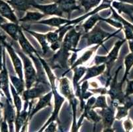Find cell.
<instances>
[{"label": "cell", "instance_id": "cell-1", "mask_svg": "<svg viewBox=\"0 0 133 132\" xmlns=\"http://www.w3.org/2000/svg\"><path fill=\"white\" fill-rule=\"evenodd\" d=\"M20 57L22 58L23 61L24 70H25V87L26 89H31L34 85L38 81V76H37V72L35 69L34 68L32 63L29 58H28L25 53L23 52V51H19V50H17Z\"/></svg>", "mask_w": 133, "mask_h": 132}, {"label": "cell", "instance_id": "cell-2", "mask_svg": "<svg viewBox=\"0 0 133 132\" xmlns=\"http://www.w3.org/2000/svg\"><path fill=\"white\" fill-rule=\"evenodd\" d=\"M121 31V29H119L118 31L113 33V34H110L108 32L104 31L99 26V25H96L94 29H91L90 31L88 32L84 36V38L87 39V45H99L102 44L103 42L105 40L106 38H109L111 36H113L115 34L118 33L119 31Z\"/></svg>", "mask_w": 133, "mask_h": 132}, {"label": "cell", "instance_id": "cell-3", "mask_svg": "<svg viewBox=\"0 0 133 132\" xmlns=\"http://www.w3.org/2000/svg\"><path fill=\"white\" fill-rule=\"evenodd\" d=\"M50 89V87H49L48 83L43 81H37L33 87L31 89H26L23 92L22 96L23 99L26 102H28L29 100H33L37 98H40L43 96L45 93H48V91Z\"/></svg>", "mask_w": 133, "mask_h": 132}, {"label": "cell", "instance_id": "cell-4", "mask_svg": "<svg viewBox=\"0 0 133 132\" xmlns=\"http://www.w3.org/2000/svg\"><path fill=\"white\" fill-rule=\"evenodd\" d=\"M5 36H0V40L2 42V44H3V46L7 48L8 52H9V55H10V58H11L15 72L18 75V77L20 78V79L23 81V65L21 60H20V58H19L17 54H16V52H15V50L13 49V46L5 41Z\"/></svg>", "mask_w": 133, "mask_h": 132}, {"label": "cell", "instance_id": "cell-5", "mask_svg": "<svg viewBox=\"0 0 133 132\" xmlns=\"http://www.w3.org/2000/svg\"><path fill=\"white\" fill-rule=\"evenodd\" d=\"M82 33L78 32L74 29H71L67 32L63 39L62 46L63 50L66 51H75L76 47L79 43Z\"/></svg>", "mask_w": 133, "mask_h": 132}, {"label": "cell", "instance_id": "cell-6", "mask_svg": "<svg viewBox=\"0 0 133 132\" xmlns=\"http://www.w3.org/2000/svg\"><path fill=\"white\" fill-rule=\"evenodd\" d=\"M115 107L111 105L105 108L101 109L99 111L104 128H111L113 126L115 120Z\"/></svg>", "mask_w": 133, "mask_h": 132}, {"label": "cell", "instance_id": "cell-7", "mask_svg": "<svg viewBox=\"0 0 133 132\" xmlns=\"http://www.w3.org/2000/svg\"><path fill=\"white\" fill-rule=\"evenodd\" d=\"M3 70L1 71L0 73V88L2 89L3 93L5 94L6 98H8V100L11 102V99L10 93L9 91V79H8V73L5 65V52L3 49Z\"/></svg>", "mask_w": 133, "mask_h": 132}, {"label": "cell", "instance_id": "cell-8", "mask_svg": "<svg viewBox=\"0 0 133 132\" xmlns=\"http://www.w3.org/2000/svg\"><path fill=\"white\" fill-rule=\"evenodd\" d=\"M126 39H122L121 40H118L115 44V46L112 50L109 53L108 55L105 56V65L107 68V71H108V75L109 74V71L111 70L112 65L115 63V61L117 60L118 55V52L120 50L121 48L123 46V44L126 42Z\"/></svg>", "mask_w": 133, "mask_h": 132}, {"label": "cell", "instance_id": "cell-9", "mask_svg": "<svg viewBox=\"0 0 133 132\" xmlns=\"http://www.w3.org/2000/svg\"><path fill=\"white\" fill-rule=\"evenodd\" d=\"M33 7L39 9L40 11L44 13L45 15H57L60 17H64V12L60 9L59 6L57 3H52L49 5H40V4H35Z\"/></svg>", "mask_w": 133, "mask_h": 132}, {"label": "cell", "instance_id": "cell-10", "mask_svg": "<svg viewBox=\"0 0 133 132\" xmlns=\"http://www.w3.org/2000/svg\"><path fill=\"white\" fill-rule=\"evenodd\" d=\"M52 92L48 93L43 96H41L39 98L38 102L37 103L36 106L33 108L32 110L31 111L29 114V120L32 119V116L35 115L36 113L40 111L41 109L44 108L48 106H51V99L52 96Z\"/></svg>", "mask_w": 133, "mask_h": 132}, {"label": "cell", "instance_id": "cell-11", "mask_svg": "<svg viewBox=\"0 0 133 132\" xmlns=\"http://www.w3.org/2000/svg\"><path fill=\"white\" fill-rule=\"evenodd\" d=\"M8 2L18 12L26 11L35 4H38L33 0H8Z\"/></svg>", "mask_w": 133, "mask_h": 132}, {"label": "cell", "instance_id": "cell-12", "mask_svg": "<svg viewBox=\"0 0 133 132\" xmlns=\"http://www.w3.org/2000/svg\"><path fill=\"white\" fill-rule=\"evenodd\" d=\"M18 41H19V44L21 47L23 52L25 53V54H28L29 55H31L33 54H37L36 50L34 48V47L31 45V44L29 42V40L25 37L21 28L19 30Z\"/></svg>", "mask_w": 133, "mask_h": 132}, {"label": "cell", "instance_id": "cell-13", "mask_svg": "<svg viewBox=\"0 0 133 132\" xmlns=\"http://www.w3.org/2000/svg\"><path fill=\"white\" fill-rule=\"evenodd\" d=\"M0 15H2L3 17L9 19L13 23H19V19L13 13L10 6L3 0H0Z\"/></svg>", "mask_w": 133, "mask_h": 132}, {"label": "cell", "instance_id": "cell-14", "mask_svg": "<svg viewBox=\"0 0 133 132\" xmlns=\"http://www.w3.org/2000/svg\"><path fill=\"white\" fill-rule=\"evenodd\" d=\"M54 3H57L58 5L64 13L68 14L72 11L79 9V7L76 4V0H53Z\"/></svg>", "mask_w": 133, "mask_h": 132}, {"label": "cell", "instance_id": "cell-15", "mask_svg": "<svg viewBox=\"0 0 133 132\" xmlns=\"http://www.w3.org/2000/svg\"><path fill=\"white\" fill-rule=\"evenodd\" d=\"M0 27L2 28L3 31H5L14 40H18L19 30L21 28L19 26L18 24L13 23H5L0 25Z\"/></svg>", "mask_w": 133, "mask_h": 132}, {"label": "cell", "instance_id": "cell-16", "mask_svg": "<svg viewBox=\"0 0 133 132\" xmlns=\"http://www.w3.org/2000/svg\"><path fill=\"white\" fill-rule=\"evenodd\" d=\"M59 89H60V93L66 98H68L70 102L75 98L71 91L68 79L66 77H63L60 80Z\"/></svg>", "mask_w": 133, "mask_h": 132}, {"label": "cell", "instance_id": "cell-17", "mask_svg": "<svg viewBox=\"0 0 133 132\" xmlns=\"http://www.w3.org/2000/svg\"><path fill=\"white\" fill-rule=\"evenodd\" d=\"M105 68V64H101V65H95V66H93L91 67L87 68L85 75L84 77V78L82 79V82L87 81L88 79L92 78V77H97V76L99 75H101V73H103L104 72Z\"/></svg>", "mask_w": 133, "mask_h": 132}, {"label": "cell", "instance_id": "cell-18", "mask_svg": "<svg viewBox=\"0 0 133 132\" xmlns=\"http://www.w3.org/2000/svg\"><path fill=\"white\" fill-rule=\"evenodd\" d=\"M28 32H29L32 36H35L38 41L39 44H41V48H42V50L44 55H46L47 53L48 52V51L50 50V46H48V42L46 39V34H41L38 33V32H35L34 31H29V30H26Z\"/></svg>", "mask_w": 133, "mask_h": 132}, {"label": "cell", "instance_id": "cell-19", "mask_svg": "<svg viewBox=\"0 0 133 132\" xmlns=\"http://www.w3.org/2000/svg\"><path fill=\"white\" fill-rule=\"evenodd\" d=\"M70 22L69 19H63L61 17H53L50 19H44V20H40L37 22L40 24H44V25H48V26H53V27L60 28L62 25L64 24H68Z\"/></svg>", "mask_w": 133, "mask_h": 132}, {"label": "cell", "instance_id": "cell-20", "mask_svg": "<svg viewBox=\"0 0 133 132\" xmlns=\"http://www.w3.org/2000/svg\"><path fill=\"white\" fill-rule=\"evenodd\" d=\"M44 17L45 15L40 12L28 11L23 17L19 19V22H38Z\"/></svg>", "mask_w": 133, "mask_h": 132}, {"label": "cell", "instance_id": "cell-21", "mask_svg": "<svg viewBox=\"0 0 133 132\" xmlns=\"http://www.w3.org/2000/svg\"><path fill=\"white\" fill-rule=\"evenodd\" d=\"M84 115V118H86L88 120L94 123H97L101 120V117L99 114L97 113L95 109H84V112H83Z\"/></svg>", "mask_w": 133, "mask_h": 132}, {"label": "cell", "instance_id": "cell-22", "mask_svg": "<svg viewBox=\"0 0 133 132\" xmlns=\"http://www.w3.org/2000/svg\"><path fill=\"white\" fill-rule=\"evenodd\" d=\"M99 46H97L94 47V48H92L91 50H89L86 51L85 52H84V54H83V55H82V56H81L80 58L74 64V65H72V67L70 68V70H73L75 67H78L79 65H82L83 63L86 62V61L89 60V58H91V56L92 55V54H94V51L96 50V49Z\"/></svg>", "mask_w": 133, "mask_h": 132}, {"label": "cell", "instance_id": "cell-23", "mask_svg": "<svg viewBox=\"0 0 133 132\" xmlns=\"http://www.w3.org/2000/svg\"><path fill=\"white\" fill-rule=\"evenodd\" d=\"M124 65H125V71L123 78L121 82L124 84V82L127 79V77L129 74L130 70H131L132 67L133 66V53L130 52L128 55H127L124 58Z\"/></svg>", "mask_w": 133, "mask_h": 132}, {"label": "cell", "instance_id": "cell-24", "mask_svg": "<svg viewBox=\"0 0 133 132\" xmlns=\"http://www.w3.org/2000/svg\"><path fill=\"white\" fill-rule=\"evenodd\" d=\"M99 20H103V18L101 17L98 14L92 15V16L90 17L83 25L85 32L88 33L89 31H91Z\"/></svg>", "mask_w": 133, "mask_h": 132}, {"label": "cell", "instance_id": "cell-25", "mask_svg": "<svg viewBox=\"0 0 133 132\" xmlns=\"http://www.w3.org/2000/svg\"><path fill=\"white\" fill-rule=\"evenodd\" d=\"M74 70V75L73 78V85L74 89L75 88L77 89L81 78L86 73L87 68L85 67H76Z\"/></svg>", "mask_w": 133, "mask_h": 132}, {"label": "cell", "instance_id": "cell-26", "mask_svg": "<svg viewBox=\"0 0 133 132\" xmlns=\"http://www.w3.org/2000/svg\"><path fill=\"white\" fill-rule=\"evenodd\" d=\"M10 79L11 81V83L13 84V86L14 87V88L15 89V90L17 91L18 94L19 95H22L24 91V87H25V83H24L23 81H22L21 79H20V78H18V77H15V76H13L11 75H10Z\"/></svg>", "mask_w": 133, "mask_h": 132}, {"label": "cell", "instance_id": "cell-27", "mask_svg": "<svg viewBox=\"0 0 133 132\" xmlns=\"http://www.w3.org/2000/svg\"><path fill=\"white\" fill-rule=\"evenodd\" d=\"M10 87L11 90L12 94H13L15 106L17 108V114H20V112L22 111L21 110V108H22V100L21 99L20 96H19V94H18L17 91L15 90V89L14 88L13 85L10 84Z\"/></svg>", "mask_w": 133, "mask_h": 132}, {"label": "cell", "instance_id": "cell-28", "mask_svg": "<svg viewBox=\"0 0 133 132\" xmlns=\"http://www.w3.org/2000/svg\"><path fill=\"white\" fill-rule=\"evenodd\" d=\"M128 112L129 109L124 105L118 106L117 107V113L115 114V120L118 121L121 120L128 116Z\"/></svg>", "mask_w": 133, "mask_h": 132}, {"label": "cell", "instance_id": "cell-29", "mask_svg": "<svg viewBox=\"0 0 133 132\" xmlns=\"http://www.w3.org/2000/svg\"><path fill=\"white\" fill-rule=\"evenodd\" d=\"M108 107L107 104V100H106V97L104 96L103 94H101L100 96H98L96 99V100H95V102L94 104V106H93V109L95 108H99L103 109V108H105Z\"/></svg>", "mask_w": 133, "mask_h": 132}, {"label": "cell", "instance_id": "cell-30", "mask_svg": "<svg viewBox=\"0 0 133 132\" xmlns=\"http://www.w3.org/2000/svg\"><path fill=\"white\" fill-rule=\"evenodd\" d=\"M101 0H81V4L85 8V11H88L92 7L98 5Z\"/></svg>", "mask_w": 133, "mask_h": 132}, {"label": "cell", "instance_id": "cell-31", "mask_svg": "<svg viewBox=\"0 0 133 132\" xmlns=\"http://www.w3.org/2000/svg\"><path fill=\"white\" fill-rule=\"evenodd\" d=\"M46 34L47 41H48V44H50V45L57 41H60L59 40V32L58 30H56L55 32H48Z\"/></svg>", "mask_w": 133, "mask_h": 132}, {"label": "cell", "instance_id": "cell-32", "mask_svg": "<svg viewBox=\"0 0 133 132\" xmlns=\"http://www.w3.org/2000/svg\"><path fill=\"white\" fill-rule=\"evenodd\" d=\"M123 30H124V34H125L126 40H133V30L127 25H123Z\"/></svg>", "mask_w": 133, "mask_h": 132}, {"label": "cell", "instance_id": "cell-33", "mask_svg": "<svg viewBox=\"0 0 133 132\" xmlns=\"http://www.w3.org/2000/svg\"><path fill=\"white\" fill-rule=\"evenodd\" d=\"M123 128L126 132H130L133 129V123L130 118H128L123 122Z\"/></svg>", "mask_w": 133, "mask_h": 132}, {"label": "cell", "instance_id": "cell-34", "mask_svg": "<svg viewBox=\"0 0 133 132\" xmlns=\"http://www.w3.org/2000/svg\"><path fill=\"white\" fill-rule=\"evenodd\" d=\"M126 81L127 82V86L126 88L125 96H129L133 94V80L130 81L127 79Z\"/></svg>", "mask_w": 133, "mask_h": 132}, {"label": "cell", "instance_id": "cell-35", "mask_svg": "<svg viewBox=\"0 0 133 132\" xmlns=\"http://www.w3.org/2000/svg\"><path fill=\"white\" fill-rule=\"evenodd\" d=\"M57 123L53 122L50 123L44 129V132H56L57 131Z\"/></svg>", "mask_w": 133, "mask_h": 132}, {"label": "cell", "instance_id": "cell-36", "mask_svg": "<svg viewBox=\"0 0 133 132\" xmlns=\"http://www.w3.org/2000/svg\"><path fill=\"white\" fill-rule=\"evenodd\" d=\"M1 132H9V126H8V122L4 120L1 123Z\"/></svg>", "mask_w": 133, "mask_h": 132}, {"label": "cell", "instance_id": "cell-37", "mask_svg": "<svg viewBox=\"0 0 133 132\" xmlns=\"http://www.w3.org/2000/svg\"><path fill=\"white\" fill-rule=\"evenodd\" d=\"M3 56V49L2 48V43L0 40V71L3 70V59H2V57Z\"/></svg>", "mask_w": 133, "mask_h": 132}, {"label": "cell", "instance_id": "cell-38", "mask_svg": "<svg viewBox=\"0 0 133 132\" xmlns=\"http://www.w3.org/2000/svg\"><path fill=\"white\" fill-rule=\"evenodd\" d=\"M128 43H129V49H130V52L133 53V40H128Z\"/></svg>", "mask_w": 133, "mask_h": 132}, {"label": "cell", "instance_id": "cell-39", "mask_svg": "<svg viewBox=\"0 0 133 132\" xmlns=\"http://www.w3.org/2000/svg\"><path fill=\"white\" fill-rule=\"evenodd\" d=\"M102 132H115V129L111 128H105Z\"/></svg>", "mask_w": 133, "mask_h": 132}, {"label": "cell", "instance_id": "cell-40", "mask_svg": "<svg viewBox=\"0 0 133 132\" xmlns=\"http://www.w3.org/2000/svg\"><path fill=\"white\" fill-rule=\"evenodd\" d=\"M7 23V20H6L3 17H2V15H0V25H2V24H3V23Z\"/></svg>", "mask_w": 133, "mask_h": 132}, {"label": "cell", "instance_id": "cell-41", "mask_svg": "<svg viewBox=\"0 0 133 132\" xmlns=\"http://www.w3.org/2000/svg\"><path fill=\"white\" fill-rule=\"evenodd\" d=\"M120 2H125V3H131V4H133V0H118Z\"/></svg>", "mask_w": 133, "mask_h": 132}, {"label": "cell", "instance_id": "cell-42", "mask_svg": "<svg viewBox=\"0 0 133 132\" xmlns=\"http://www.w3.org/2000/svg\"><path fill=\"white\" fill-rule=\"evenodd\" d=\"M1 107H2V106H0V120L2 118V109H1Z\"/></svg>", "mask_w": 133, "mask_h": 132}, {"label": "cell", "instance_id": "cell-43", "mask_svg": "<svg viewBox=\"0 0 133 132\" xmlns=\"http://www.w3.org/2000/svg\"><path fill=\"white\" fill-rule=\"evenodd\" d=\"M0 106H2V107H3V104L2 103V102L1 101H0Z\"/></svg>", "mask_w": 133, "mask_h": 132}, {"label": "cell", "instance_id": "cell-44", "mask_svg": "<svg viewBox=\"0 0 133 132\" xmlns=\"http://www.w3.org/2000/svg\"><path fill=\"white\" fill-rule=\"evenodd\" d=\"M132 132H133V129H132Z\"/></svg>", "mask_w": 133, "mask_h": 132}, {"label": "cell", "instance_id": "cell-45", "mask_svg": "<svg viewBox=\"0 0 133 132\" xmlns=\"http://www.w3.org/2000/svg\"><path fill=\"white\" fill-rule=\"evenodd\" d=\"M0 89H1V88H0Z\"/></svg>", "mask_w": 133, "mask_h": 132}]
</instances>
